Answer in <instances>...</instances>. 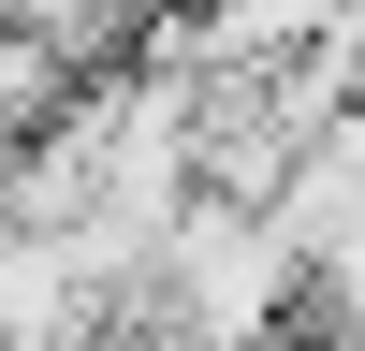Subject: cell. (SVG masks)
<instances>
[{"mask_svg":"<svg viewBox=\"0 0 365 351\" xmlns=\"http://www.w3.org/2000/svg\"><path fill=\"white\" fill-rule=\"evenodd\" d=\"M351 15L365 0H190V15L146 44V73H292V58H322V44H351Z\"/></svg>","mask_w":365,"mask_h":351,"instance_id":"cell-1","label":"cell"},{"mask_svg":"<svg viewBox=\"0 0 365 351\" xmlns=\"http://www.w3.org/2000/svg\"><path fill=\"white\" fill-rule=\"evenodd\" d=\"M263 351H307V337H263Z\"/></svg>","mask_w":365,"mask_h":351,"instance_id":"cell-2","label":"cell"}]
</instances>
